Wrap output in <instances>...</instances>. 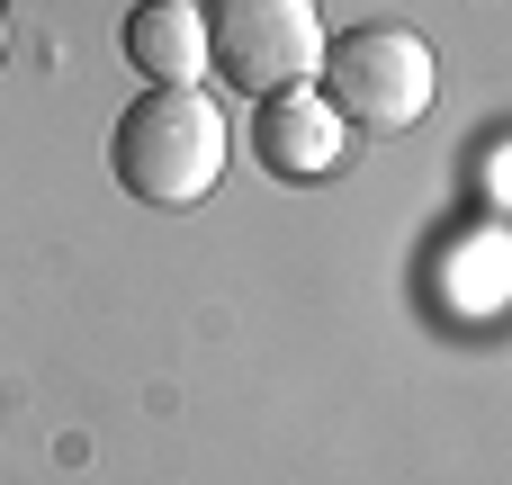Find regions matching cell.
Wrapping results in <instances>:
<instances>
[{"mask_svg": "<svg viewBox=\"0 0 512 485\" xmlns=\"http://www.w3.org/2000/svg\"><path fill=\"white\" fill-rule=\"evenodd\" d=\"M342 117L324 108V90H279V99H261V117H252V153H261V171L270 180H324L333 162H342Z\"/></svg>", "mask_w": 512, "mask_h": 485, "instance_id": "277c9868", "label": "cell"}, {"mask_svg": "<svg viewBox=\"0 0 512 485\" xmlns=\"http://www.w3.org/2000/svg\"><path fill=\"white\" fill-rule=\"evenodd\" d=\"M117 45L144 72V90H198V72H207V18H198V0H135L126 27H117Z\"/></svg>", "mask_w": 512, "mask_h": 485, "instance_id": "5b68a950", "label": "cell"}, {"mask_svg": "<svg viewBox=\"0 0 512 485\" xmlns=\"http://www.w3.org/2000/svg\"><path fill=\"white\" fill-rule=\"evenodd\" d=\"M0 54H9V18H0Z\"/></svg>", "mask_w": 512, "mask_h": 485, "instance_id": "8992f818", "label": "cell"}, {"mask_svg": "<svg viewBox=\"0 0 512 485\" xmlns=\"http://www.w3.org/2000/svg\"><path fill=\"white\" fill-rule=\"evenodd\" d=\"M198 18H207V72L234 99L315 90L324 45H333L315 0H198Z\"/></svg>", "mask_w": 512, "mask_h": 485, "instance_id": "7a4b0ae2", "label": "cell"}, {"mask_svg": "<svg viewBox=\"0 0 512 485\" xmlns=\"http://www.w3.org/2000/svg\"><path fill=\"white\" fill-rule=\"evenodd\" d=\"M225 162H234V126L207 90H144L108 135V171L144 207H198L225 180Z\"/></svg>", "mask_w": 512, "mask_h": 485, "instance_id": "6da1fadb", "label": "cell"}, {"mask_svg": "<svg viewBox=\"0 0 512 485\" xmlns=\"http://www.w3.org/2000/svg\"><path fill=\"white\" fill-rule=\"evenodd\" d=\"M324 108L342 126H369V135H405L432 117L441 99V54L414 36V27H351L324 45Z\"/></svg>", "mask_w": 512, "mask_h": 485, "instance_id": "3957f363", "label": "cell"}]
</instances>
